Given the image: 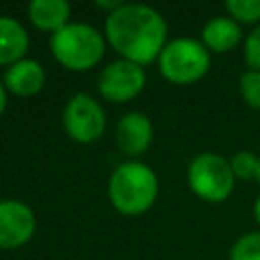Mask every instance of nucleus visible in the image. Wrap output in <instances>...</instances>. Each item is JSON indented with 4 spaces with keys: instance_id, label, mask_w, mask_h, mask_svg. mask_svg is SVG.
Returning <instances> with one entry per match:
<instances>
[{
    "instance_id": "a211bd4d",
    "label": "nucleus",
    "mask_w": 260,
    "mask_h": 260,
    "mask_svg": "<svg viewBox=\"0 0 260 260\" xmlns=\"http://www.w3.org/2000/svg\"><path fill=\"white\" fill-rule=\"evenodd\" d=\"M244 57L246 63L250 65V69L260 71V26H256L244 43Z\"/></svg>"
},
{
    "instance_id": "1a4fd4ad",
    "label": "nucleus",
    "mask_w": 260,
    "mask_h": 260,
    "mask_svg": "<svg viewBox=\"0 0 260 260\" xmlns=\"http://www.w3.org/2000/svg\"><path fill=\"white\" fill-rule=\"evenodd\" d=\"M118 148L128 156H138L148 150L152 142V122L142 112H128L116 126Z\"/></svg>"
},
{
    "instance_id": "9d476101",
    "label": "nucleus",
    "mask_w": 260,
    "mask_h": 260,
    "mask_svg": "<svg viewBox=\"0 0 260 260\" xmlns=\"http://www.w3.org/2000/svg\"><path fill=\"white\" fill-rule=\"evenodd\" d=\"M45 85V69L35 59H20L4 73V87L16 95H35Z\"/></svg>"
},
{
    "instance_id": "f8f14e48",
    "label": "nucleus",
    "mask_w": 260,
    "mask_h": 260,
    "mask_svg": "<svg viewBox=\"0 0 260 260\" xmlns=\"http://www.w3.org/2000/svg\"><path fill=\"white\" fill-rule=\"evenodd\" d=\"M71 6L67 0H32L28 4V16L37 28L57 32L67 24Z\"/></svg>"
},
{
    "instance_id": "6ab92c4d",
    "label": "nucleus",
    "mask_w": 260,
    "mask_h": 260,
    "mask_svg": "<svg viewBox=\"0 0 260 260\" xmlns=\"http://www.w3.org/2000/svg\"><path fill=\"white\" fill-rule=\"evenodd\" d=\"M4 108H6V87L0 83V114L4 112Z\"/></svg>"
},
{
    "instance_id": "6e6552de",
    "label": "nucleus",
    "mask_w": 260,
    "mask_h": 260,
    "mask_svg": "<svg viewBox=\"0 0 260 260\" xmlns=\"http://www.w3.org/2000/svg\"><path fill=\"white\" fill-rule=\"evenodd\" d=\"M35 213L32 209L16 199L0 201V248L12 250L24 246L35 234Z\"/></svg>"
},
{
    "instance_id": "7ed1b4c3",
    "label": "nucleus",
    "mask_w": 260,
    "mask_h": 260,
    "mask_svg": "<svg viewBox=\"0 0 260 260\" xmlns=\"http://www.w3.org/2000/svg\"><path fill=\"white\" fill-rule=\"evenodd\" d=\"M104 37L85 22H67L51 35V51L67 69H89L104 55Z\"/></svg>"
},
{
    "instance_id": "0eeeda50",
    "label": "nucleus",
    "mask_w": 260,
    "mask_h": 260,
    "mask_svg": "<svg viewBox=\"0 0 260 260\" xmlns=\"http://www.w3.org/2000/svg\"><path fill=\"white\" fill-rule=\"evenodd\" d=\"M146 75L142 65L120 59L106 65L98 79L100 93L110 102H128L140 93L144 87Z\"/></svg>"
},
{
    "instance_id": "dca6fc26",
    "label": "nucleus",
    "mask_w": 260,
    "mask_h": 260,
    "mask_svg": "<svg viewBox=\"0 0 260 260\" xmlns=\"http://www.w3.org/2000/svg\"><path fill=\"white\" fill-rule=\"evenodd\" d=\"M225 8L234 20H242V22L260 20V0H228Z\"/></svg>"
},
{
    "instance_id": "2eb2a0df",
    "label": "nucleus",
    "mask_w": 260,
    "mask_h": 260,
    "mask_svg": "<svg viewBox=\"0 0 260 260\" xmlns=\"http://www.w3.org/2000/svg\"><path fill=\"white\" fill-rule=\"evenodd\" d=\"M258 165H260V158L248 150H242V152H236L230 160V167H232V173L236 179H242V181H248V179H254L258 177Z\"/></svg>"
},
{
    "instance_id": "412c9836",
    "label": "nucleus",
    "mask_w": 260,
    "mask_h": 260,
    "mask_svg": "<svg viewBox=\"0 0 260 260\" xmlns=\"http://www.w3.org/2000/svg\"><path fill=\"white\" fill-rule=\"evenodd\" d=\"M256 179H258V183H260V165H258V177H256Z\"/></svg>"
},
{
    "instance_id": "f03ea898",
    "label": "nucleus",
    "mask_w": 260,
    "mask_h": 260,
    "mask_svg": "<svg viewBox=\"0 0 260 260\" xmlns=\"http://www.w3.org/2000/svg\"><path fill=\"white\" fill-rule=\"evenodd\" d=\"M108 193L112 205L124 215H140L150 209L158 193L156 173L144 162H122L114 169Z\"/></svg>"
},
{
    "instance_id": "aec40b11",
    "label": "nucleus",
    "mask_w": 260,
    "mask_h": 260,
    "mask_svg": "<svg viewBox=\"0 0 260 260\" xmlns=\"http://www.w3.org/2000/svg\"><path fill=\"white\" fill-rule=\"evenodd\" d=\"M254 215H256V221L260 223V197H258L256 203H254Z\"/></svg>"
},
{
    "instance_id": "4468645a",
    "label": "nucleus",
    "mask_w": 260,
    "mask_h": 260,
    "mask_svg": "<svg viewBox=\"0 0 260 260\" xmlns=\"http://www.w3.org/2000/svg\"><path fill=\"white\" fill-rule=\"evenodd\" d=\"M230 260H260V232H248L230 248Z\"/></svg>"
},
{
    "instance_id": "39448f33",
    "label": "nucleus",
    "mask_w": 260,
    "mask_h": 260,
    "mask_svg": "<svg viewBox=\"0 0 260 260\" xmlns=\"http://www.w3.org/2000/svg\"><path fill=\"white\" fill-rule=\"evenodd\" d=\"M187 179L197 197L213 203L228 199L236 181L230 160L213 152L197 154L189 165Z\"/></svg>"
},
{
    "instance_id": "423d86ee",
    "label": "nucleus",
    "mask_w": 260,
    "mask_h": 260,
    "mask_svg": "<svg viewBox=\"0 0 260 260\" xmlns=\"http://www.w3.org/2000/svg\"><path fill=\"white\" fill-rule=\"evenodd\" d=\"M65 132L77 142H91L106 128V114L98 100L87 93H75L63 110Z\"/></svg>"
},
{
    "instance_id": "9b49d317",
    "label": "nucleus",
    "mask_w": 260,
    "mask_h": 260,
    "mask_svg": "<svg viewBox=\"0 0 260 260\" xmlns=\"http://www.w3.org/2000/svg\"><path fill=\"white\" fill-rule=\"evenodd\" d=\"M28 49V32L10 16H0V65H12L24 59Z\"/></svg>"
},
{
    "instance_id": "20e7f679",
    "label": "nucleus",
    "mask_w": 260,
    "mask_h": 260,
    "mask_svg": "<svg viewBox=\"0 0 260 260\" xmlns=\"http://www.w3.org/2000/svg\"><path fill=\"white\" fill-rule=\"evenodd\" d=\"M158 67L171 83H193L209 69V51L201 41L179 37L162 47L158 55Z\"/></svg>"
},
{
    "instance_id": "f257e3e1",
    "label": "nucleus",
    "mask_w": 260,
    "mask_h": 260,
    "mask_svg": "<svg viewBox=\"0 0 260 260\" xmlns=\"http://www.w3.org/2000/svg\"><path fill=\"white\" fill-rule=\"evenodd\" d=\"M106 39L126 61L146 65L167 45V22L152 6L126 2L106 16Z\"/></svg>"
},
{
    "instance_id": "f3484780",
    "label": "nucleus",
    "mask_w": 260,
    "mask_h": 260,
    "mask_svg": "<svg viewBox=\"0 0 260 260\" xmlns=\"http://www.w3.org/2000/svg\"><path fill=\"white\" fill-rule=\"evenodd\" d=\"M240 93L244 102L256 110H260V71L250 69L240 77Z\"/></svg>"
},
{
    "instance_id": "ddd939ff",
    "label": "nucleus",
    "mask_w": 260,
    "mask_h": 260,
    "mask_svg": "<svg viewBox=\"0 0 260 260\" xmlns=\"http://www.w3.org/2000/svg\"><path fill=\"white\" fill-rule=\"evenodd\" d=\"M201 39H203V45L207 49L217 51V53H225L242 39V30L234 18L215 16L203 26Z\"/></svg>"
}]
</instances>
